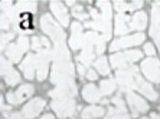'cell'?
Returning <instances> with one entry per match:
<instances>
[{
  "instance_id": "45",
  "label": "cell",
  "mask_w": 160,
  "mask_h": 119,
  "mask_svg": "<svg viewBox=\"0 0 160 119\" xmlns=\"http://www.w3.org/2000/svg\"><path fill=\"white\" fill-rule=\"evenodd\" d=\"M121 119H130V116H128V115H126V116H124V118H121Z\"/></svg>"
},
{
  "instance_id": "33",
  "label": "cell",
  "mask_w": 160,
  "mask_h": 119,
  "mask_svg": "<svg viewBox=\"0 0 160 119\" xmlns=\"http://www.w3.org/2000/svg\"><path fill=\"white\" fill-rule=\"evenodd\" d=\"M114 7L117 11H120L123 15V11H130V4L124 3V2H114Z\"/></svg>"
},
{
  "instance_id": "3",
  "label": "cell",
  "mask_w": 160,
  "mask_h": 119,
  "mask_svg": "<svg viewBox=\"0 0 160 119\" xmlns=\"http://www.w3.org/2000/svg\"><path fill=\"white\" fill-rule=\"evenodd\" d=\"M143 53L140 50H127V52L123 53H116V55L111 56V65L112 67H116L117 71L120 69H126L128 65L137 62L138 59H142Z\"/></svg>"
},
{
  "instance_id": "35",
  "label": "cell",
  "mask_w": 160,
  "mask_h": 119,
  "mask_svg": "<svg viewBox=\"0 0 160 119\" xmlns=\"http://www.w3.org/2000/svg\"><path fill=\"white\" fill-rule=\"evenodd\" d=\"M32 48L35 49V50H38V52H41V50H43V43H42V37H33L32 39Z\"/></svg>"
},
{
  "instance_id": "23",
  "label": "cell",
  "mask_w": 160,
  "mask_h": 119,
  "mask_svg": "<svg viewBox=\"0 0 160 119\" xmlns=\"http://www.w3.org/2000/svg\"><path fill=\"white\" fill-rule=\"evenodd\" d=\"M104 115V108L102 106H88L82 111L81 118L82 119H94V118H100Z\"/></svg>"
},
{
  "instance_id": "31",
  "label": "cell",
  "mask_w": 160,
  "mask_h": 119,
  "mask_svg": "<svg viewBox=\"0 0 160 119\" xmlns=\"http://www.w3.org/2000/svg\"><path fill=\"white\" fill-rule=\"evenodd\" d=\"M0 66H2V76H6V73L8 72H10L13 67H12V62L9 59H6V57H2V60H0Z\"/></svg>"
},
{
  "instance_id": "6",
  "label": "cell",
  "mask_w": 160,
  "mask_h": 119,
  "mask_svg": "<svg viewBox=\"0 0 160 119\" xmlns=\"http://www.w3.org/2000/svg\"><path fill=\"white\" fill-rule=\"evenodd\" d=\"M142 72L146 75V78L152 82L160 83V62L156 57H147L142 62L140 66Z\"/></svg>"
},
{
  "instance_id": "36",
  "label": "cell",
  "mask_w": 160,
  "mask_h": 119,
  "mask_svg": "<svg viewBox=\"0 0 160 119\" xmlns=\"http://www.w3.org/2000/svg\"><path fill=\"white\" fill-rule=\"evenodd\" d=\"M25 116H23L22 112H12V113H8L6 115V119H23Z\"/></svg>"
},
{
  "instance_id": "43",
  "label": "cell",
  "mask_w": 160,
  "mask_h": 119,
  "mask_svg": "<svg viewBox=\"0 0 160 119\" xmlns=\"http://www.w3.org/2000/svg\"><path fill=\"white\" fill-rule=\"evenodd\" d=\"M67 4L68 6H75V2L74 0H67Z\"/></svg>"
},
{
  "instance_id": "42",
  "label": "cell",
  "mask_w": 160,
  "mask_h": 119,
  "mask_svg": "<svg viewBox=\"0 0 160 119\" xmlns=\"http://www.w3.org/2000/svg\"><path fill=\"white\" fill-rule=\"evenodd\" d=\"M41 119H55V118H53V115H51V113H46V115H43Z\"/></svg>"
},
{
  "instance_id": "40",
  "label": "cell",
  "mask_w": 160,
  "mask_h": 119,
  "mask_svg": "<svg viewBox=\"0 0 160 119\" xmlns=\"http://www.w3.org/2000/svg\"><path fill=\"white\" fill-rule=\"evenodd\" d=\"M85 76L88 80H95V79H97V73H95V71H92V69H89Z\"/></svg>"
},
{
  "instance_id": "25",
  "label": "cell",
  "mask_w": 160,
  "mask_h": 119,
  "mask_svg": "<svg viewBox=\"0 0 160 119\" xmlns=\"http://www.w3.org/2000/svg\"><path fill=\"white\" fill-rule=\"evenodd\" d=\"M98 7L101 9V17L107 22H111V4L105 0H101L98 2Z\"/></svg>"
},
{
  "instance_id": "28",
  "label": "cell",
  "mask_w": 160,
  "mask_h": 119,
  "mask_svg": "<svg viewBox=\"0 0 160 119\" xmlns=\"http://www.w3.org/2000/svg\"><path fill=\"white\" fill-rule=\"evenodd\" d=\"M94 66H95V69H97L101 75H108L110 73V67H108L107 59H105L104 56H100V57L94 62Z\"/></svg>"
},
{
  "instance_id": "13",
  "label": "cell",
  "mask_w": 160,
  "mask_h": 119,
  "mask_svg": "<svg viewBox=\"0 0 160 119\" xmlns=\"http://www.w3.org/2000/svg\"><path fill=\"white\" fill-rule=\"evenodd\" d=\"M78 89L75 83H69V85H61L56 86L53 90L49 92V96L52 99H67V98H74L77 95Z\"/></svg>"
},
{
  "instance_id": "14",
  "label": "cell",
  "mask_w": 160,
  "mask_h": 119,
  "mask_svg": "<svg viewBox=\"0 0 160 119\" xmlns=\"http://www.w3.org/2000/svg\"><path fill=\"white\" fill-rule=\"evenodd\" d=\"M45 103L46 102L42 99V98H35V99H32V101L29 102V103H26L25 106H23V116L26 119H33L36 115H39L42 112V109L45 108Z\"/></svg>"
},
{
  "instance_id": "44",
  "label": "cell",
  "mask_w": 160,
  "mask_h": 119,
  "mask_svg": "<svg viewBox=\"0 0 160 119\" xmlns=\"http://www.w3.org/2000/svg\"><path fill=\"white\" fill-rule=\"evenodd\" d=\"M152 119H160V116L157 113H152Z\"/></svg>"
},
{
  "instance_id": "7",
  "label": "cell",
  "mask_w": 160,
  "mask_h": 119,
  "mask_svg": "<svg viewBox=\"0 0 160 119\" xmlns=\"http://www.w3.org/2000/svg\"><path fill=\"white\" fill-rule=\"evenodd\" d=\"M144 42V34L143 33H136V34H130V36H124V37H118L116 40H112L111 46H110V50L111 52H116L120 49H126L130 48V46H137L140 43Z\"/></svg>"
},
{
  "instance_id": "38",
  "label": "cell",
  "mask_w": 160,
  "mask_h": 119,
  "mask_svg": "<svg viewBox=\"0 0 160 119\" xmlns=\"http://www.w3.org/2000/svg\"><path fill=\"white\" fill-rule=\"evenodd\" d=\"M144 52L147 56H153L154 55V48H153V45H150V43H147V45L144 46Z\"/></svg>"
},
{
  "instance_id": "1",
  "label": "cell",
  "mask_w": 160,
  "mask_h": 119,
  "mask_svg": "<svg viewBox=\"0 0 160 119\" xmlns=\"http://www.w3.org/2000/svg\"><path fill=\"white\" fill-rule=\"evenodd\" d=\"M74 65L69 62H55L52 66V75H51V82L56 86L69 85L74 82Z\"/></svg>"
},
{
  "instance_id": "8",
  "label": "cell",
  "mask_w": 160,
  "mask_h": 119,
  "mask_svg": "<svg viewBox=\"0 0 160 119\" xmlns=\"http://www.w3.org/2000/svg\"><path fill=\"white\" fill-rule=\"evenodd\" d=\"M71 37H69V46L74 50L78 49H84L87 46V36L85 33H82V26L78 22H74L71 25Z\"/></svg>"
},
{
  "instance_id": "41",
  "label": "cell",
  "mask_w": 160,
  "mask_h": 119,
  "mask_svg": "<svg viewBox=\"0 0 160 119\" xmlns=\"http://www.w3.org/2000/svg\"><path fill=\"white\" fill-rule=\"evenodd\" d=\"M78 72L81 75H87L85 73V66H84V65H78Z\"/></svg>"
},
{
  "instance_id": "15",
  "label": "cell",
  "mask_w": 160,
  "mask_h": 119,
  "mask_svg": "<svg viewBox=\"0 0 160 119\" xmlns=\"http://www.w3.org/2000/svg\"><path fill=\"white\" fill-rule=\"evenodd\" d=\"M20 69H22L23 75L26 79H33L35 78V72L38 69V56L33 53H29V55L22 60L20 63Z\"/></svg>"
},
{
  "instance_id": "46",
  "label": "cell",
  "mask_w": 160,
  "mask_h": 119,
  "mask_svg": "<svg viewBox=\"0 0 160 119\" xmlns=\"http://www.w3.org/2000/svg\"><path fill=\"white\" fill-rule=\"evenodd\" d=\"M142 119H147V118H142Z\"/></svg>"
},
{
  "instance_id": "37",
  "label": "cell",
  "mask_w": 160,
  "mask_h": 119,
  "mask_svg": "<svg viewBox=\"0 0 160 119\" xmlns=\"http://www.w3.org/2000/svg\"><path fill=\"white\" fill-rule=\"evenodd\" d=\"M112 103L116 105V108H123V109H126V106H124V101L121 99L120 96H116L114 99H112Z\"/></svg>"
},
{
  "instance_id": "27",
  "label": "cell",
  "mask_w": 160,
  "mask_h": 119,
  "mask_svg": "<svg viewBox=\"0 0 160 119\" xmlns=\"http://www.w3.org/2000/svg\"><path fill=\"white\" fill-rule=\"evenodd\" d=\"M127 115V109H123V108H110L105 115L104 119H121Z\"/></svg>"
},
{
  "instance_id": "20",
  "label": "cell",
  "mask_w": 160,
  "mask_h": 119,
  "mask_svg": "<svg viewBox=\"0 0 160 119\" xmlns=\"http://www.w3.org/2000/svg\"><path fill=\"white\" fill-rule=\"evenodd\" d=\"M51 56H52L53 62H69V50L65 43L55 45V48L51 50Z\"/></svg>"
},
{
  "instance_id": "24",
  "label": "cell",
  "mask_w": 160,
  "mask_h": 119,
  "mask_svg": "<svg viewBox=\"0 0 160 119\" xmlns=\"http://www.w3.org/2000/svg\"><path fill=\"white\" fill-rule=\"evenodd\" d=\"M116 89V80H112V79H105L102 80L100 85V93L101 96H107V95H111Z\"/></svg>"
},
{
  "instance_id": "11",
  "label": "cell",
  "mask_w": 160,
  "mask_h": 119,
  "mask_svg": "<svg viewBox=\"0 0 160 119\" xmlns=\"http://www.w3.org/2000/svg\"><path fill=\"white\" fill-rule=\"evenodd\" d=\"M126 98H127L128 105H130L131 111H133V116H134V118H136V116H138V113H144V112H147L149 105H147V102H146L142 96L136 95L134 92H127L126 93Z\"/></svg>"
},
{
  "instance_id": "34",
  "label": "cell",
  "mask_w": 160,
  "mask_h": 119,
  "mask_svg": "<svg viewBox=\"0 0 160 119\" xmlns=\"http://www.w3.org/2000/svg\"><path fill=\"white\" fill-rule=\"evenodd\" d=\"M13 36H15V33H13V32H9V33H3V34H2V49H3V50H6L8 42H10L12 39H13Z\"/></svg>"
},
{
  "instance_id": "12",
  "label": "cell",
  "mask_w": 160,
  "mask_h": 119,
  "mask_svg": "<svg viewBox=\"0 0 160 119\" xmlns=\"http://www.w3.org/2000/svg\"><path fill=\"white\" fill-rule=\"evenodd\" d=\"M134 85H133V90H137V92H142L144 96H147V99L150 101H156L157 99V93L156 90L153 89V86L150 83H147L146 80H143V78L140 76V73H136L134 76Z\"/></svg>"
},
{
  "instance_id": "17",
  "label": "cell",
  "mask_w": 160,
  "mask_h": 119,
  "mask_svg": "<svg viewBox=\"0 0 160 119\" xmlns=\"http://www.w3.org/2000/svg\"><path fill=\"white\" fill-rule=\"evenodd\" d=\"M85 26L88 29H94L95 32H101L105 36H111V22H107L102 17L97 19V20H91V22H85Z\"/></svg>"
},
{
  "instance_id": "39",
  "label": "cell",
  "mask_w": 160,
  "mask_h": 119,
  "mask_svg": "<svg viewBox=\"0 0 160 119\" xmlns=\"http://www.w3.org/2000/svg\"><path fill=\"white\" fill-rule=\"evenodd\" d=\"M130 4V11H134L136 10V9H140L143 6V2H140V0H138V2H133V3H128Z\"/></svg>"
},
{
  "instance_id": "4",
  "label": "cell",
  "mask_w": 160,
  "mask_h": 119,
  "mask_svg": "<svg viewBox=\"0 0 160 119\" xmlns=\"http://www.w3.org/2000/svg\"><path fill=\"white\" fill-rule=\"evenodd\" d=\"M51 108L55 111L58 118H69L77 111V105H75L74 98H67V99H53L51 102Z\"/></svg>"
},
{
  "instance_id": "32",
  "label": "cell",
  "mask_w": 160,
  "mask_h": 119,
  "mask_svg": "<svg viewBox=\"0 0 160 119\" xmlns=\"http://www.w3.org/2000/svg\"><path fill=\"white\" fill-rule=\"evenodd\" d=\"M152 20L153 23H160V3H154L152 7Z\"/></svg>"
},
{
  "instance_id": "5",
  "label": "cell",
  "mask_w": 160,
  "mask_h": 119,
  "mask_svg": "<svg viewBox=\"0 0 160 119\" xmlns=\"http://www.w3.org/2000/svg\"><path fill=\"white\" fill-rule=\"evenodd\" d=\"M28 49H29V39L26 36H20L15 43H12V45H9V48H6V56L9 57L10 62L18 63V62H20V57Z\"/></svg>"
},
{
  "instance_id": "10",
  "label": "cell",
  "mask_w": 160,
  "mask_h": 119,
  "mask_svg": "<svg viewBox=\"0 0 160 119\" xmlns=\"http://www.w3.org/2000/svg\"><path fill=\"white\" fill-rule=\"evenodd\" d=\"M38 69H36V78L38 80H43L48 75L49 67V59H52L51 56V49H43L38 53Z\"/></svg>"
},
{
  "instance_id": "26",
  "label": "cell",
  "mask_w": 160,
  "mask_h": 119,
  "mask_svg": "<svg viewBox=\"0 0 160 119\" xmlns=\"http://www.w3.org/2000/svg\"><path fill=\"white\" fill-rule=\"evenodd\" d=\"M15 7L19 13H22V11H32V13H35L38 9V4L36 2H19Z\"/></svg>"
},
{
  "instance_id": "16",
  "label": "cell",
  "mask_w": 160,
  "mask_h": 119,
  "mask_svg": "<svg viewBox=\"0 0 160 119\" xmlns=\"http://www.w3.org/2000/svg\"><path fill=\"white\" fill-rule=\"evenodd\" d=\"M51 10L53 11L55 17L58 19V22L63 26H68L69 25V17H68V10H67V6L58 0L55 2H51Z\"/></svg>"
},
{
  "instance_id": "22",
  "label": "cell",
  "mask_w": 160,
  "mask_h": 119,
  "mask_svg": "<svg viewBox=\"0 0 160 119\" xmlns=\"http://www.w3.org/2000/svg\"><path fill=\"white\" fill-rule=\"evenodd\" d=\"M94 56H95V48L94 46H85L78 55V60L84 66H89L94 62Z\"/></svg>"
},
{
  "instance_id": "18",
  "label": "cell",
  "mask_w": 160,
  "mask_h": 119,
  "mask_svg": "<svg viewBox=\"0 0 160 119\" xmlns=\"http://www.w3.org/2000/svg\"><path fill=\"white\" fill-rule=\"evenodd\" d=\"M82 98L85 99L89 103H95L101 99V93H100V88H97L92 83H88V85L84 86L82 89Z\"/></svg>"
},
{
  "instance_id": "9",
  "label": "cell",
  "mask_w": 160,
  "mask_h": 119,
  "mask_svg": "<svg viewBox=\"0 0 160 119\" xmlns=\"http://www.w3.org/2000/svg\"><path fill=\"white\" fill-rule=\"evenodd\" d=\"M33 86L29 85V83H26V85H22L19 89H16L15 92H10L6 95V98H8V102L12 105H19L22 103L23 101H26L28 98L32 96V93H33Z\"/></svg>"
},
{
  "instance_id": "19",
  "label": "cell",
  "mask_w": 160,
  "mask_h": 119,
  "mask_svg": "<svg viewBox=\"0 0 160 119\" xmlns=\"http://www.w3.org/2000/svg\"><path fill=\"white\" fill-rule=\"evenodd\" d=\"M130 20L131 19L126 15H118L116 16V23H114V33L116 34H126L130 30Z\"/></svg>"
},
{
  "instance_id": "2",
  "label": "cell",
  "mask_w": 160,
  "mask_h": 119,
  "mask_svg": "<svg viewBox=\"0 0 160 119\" xmlns=\"http://www.w3.org/2000/svg\"><path fill=\"white\" fill-rule=\"evenodd\" d=\"M41 29L43 30L45 34H48L52 39L55 45H62L65 42V32L53 20L51 15H43L41 17Z\"/></svg>"
},
{
  "instance_id": "30",
  "label": "cell",
  "mask_w": 160,
  "mask_h": 119,
  "mask_svg": "<svg viewBox=\"0 0 160 119\" xmlns=\"http://www.w3.org/2000/svg\"><path fill=\"white\" fill-rule=\"evenodd\" d=\"M72 15H74V17L78 19V20H85L88 17V15L84 11V7H82L81 4H78V6L75 4L74 9H72Z\"/></svg>"
},
{
  "instance_id": "29",
  "label": "cell",
  "mask_w": 160,
  "mask_h": 119,
  "mask_svg": "<svg viewBox=\"0 0 160 119\" xmlns=\"http://www.w3.org/2000/svg\"><path fill=\"white\" fill-rule=\"evenodd\" d=\"M4 80H6V83H8L9 86H15V85H18V83H20V75H19L15 69H12L10 72L6 73Z\"/></svg>"
},
{
  "instance_id": "21",
  "label": "cell",
  "mask_w": 160,
  "mask_h": 119,
  "mask_svg": "<svg viewBox=\"0 0 160 119\" xmlns=\"http://www.w3.org/2000/svg\"><path fill=\"white\" fill-rule=\"evenodd\" d=\"M147 26V16L144 11H136L130 20V29L133 30H143Z\"/></svg>"
}]
</instances>
